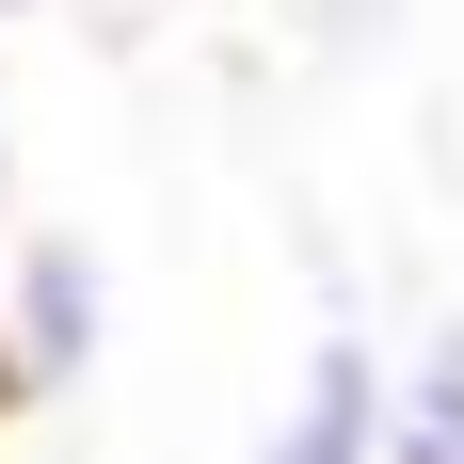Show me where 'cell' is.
I'll list each match as a JSON object with an SVG mask.
<instances>
[{
  "label": "cell",
  "mask_w": 464,
  "mask_h": 464,
  "mask_svg": "<svg viewBox=\"0 0 464 464\" xmlns=\"http://www.w3.org/2000/svg\"><path fill=\"white\" fill-rule=\"evenodd\" d=\"M0 369H16V417H48V401H81L112 369V256L81 225L0 240Z\"/></svg>",
  "instance_id": "obj_1"
},
{
  "label": "cell",
  "mask_w": 464,
  "mask_h": 464,
  "mask_svg": "<svg viewBox=\"0 0 464 464\" xmlns=\"http://www.w3.org/2000/svg\"><path fill=\"white\" fill-rule=\"evenodd\" d=\"M273 464H401V353H369L336 321L304 353V384H288V417H273Z\"/></svg>",
  "instance_id": "obj_2"
},
{
  "label": "cell",
  "mask_w": 464,
  "mask_h": 464,
  "mask_svg": "<svg viewBox=\"0 0 464 464\" xmlns=\"http://www.w3.org/2000/svg\"><path fill=\"white\" fill-rule=\"evenodd\" d=\"M401 464H464V304L401 353Z\"/></svg>",
  "instance_id": "obj_3"
},
{
  "label": "cell",
  "mask_w": 464,
  "mask_h": 464,
  "mask_svg": "<svg viewBox=\"0 0 464 464\" xmlns=\"http://www.w3.org/2000/svg\"><path fill=\"white\" fill-rule=\"evenodd\" d=\"M0 192H16V81H0Z\"/></svg>",
  "instance_id": "obj_4"
},
{
  "label": "cell",
  "mask_w": 464,
  "mask_h": 464,
  "mask_svg": "<svg viewBox=\"0 0 464 464\" xmlns=\"http://www.w3.org/2000/svg\"><path fill=\"white\" fill-rule=\"evenodd\" d=\"M16 16H48V0H0V33H16Z\"/></svg>",
  "instance_id": "obj_5"
},
{
  "label": "cell",
  "mask_w": 464,
  "mask_h": 464,
  "mask_svg": "<svg viewBox=\"0 0 464 464\" xmlns=\"http://www.w3.org/2000/svg\"><path fill=\"white\" fill-rule=\"evenodd\" d=\"M0 417H16V369H0Z\"/></svg>",
  "instance_id": "obj_6"
}]
</instances>
